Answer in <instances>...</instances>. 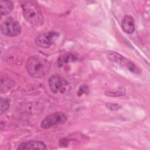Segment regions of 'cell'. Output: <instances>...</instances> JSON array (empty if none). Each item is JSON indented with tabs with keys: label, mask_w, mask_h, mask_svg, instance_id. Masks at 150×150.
Masks as SVG:
<instances>
[{
	"label": "cell",
	"mask_w": 150,
	"mask_h": 150,
	"mask_svg": "<svg viewBox=\"0 0 150 150\" xmlns=\"http://www.w3.org/2000/svg\"><path fill=\"white\" fill-rule=\"evenodd\" d=\"M26 68L28 74L34 78H41L49 71L50 63L43 57L33 56L26 61Z\"/></svg>",
	"instance_id": "1"
},
{
	"label": "cell",
	"mask_w": 150,
	"mask_h": 150,
	"mask_svg": "<svg viewBox=\"0 0 150 150\" xmlns=\"http://www.w3.org/2000/svg\"><path fill=\"white\" fill-rule=\"evenodd\" d=\"M23 16L30 24L39 26L43 24L44 18L35 1H25L22 4Z\"/></svg>",
	"instance_id": "2"
},
{
	"label": "cell",
	"mask_w": 150,
	"mask_h": 150,
	"mask_svg": "<svg viewBox=\"0 0 150 150\" xmlns=\"http://www.w3.org/2000/svg\"><path fill=\"white\" fill-rule=\"evenodd\" d=\"M1 33L8 36H16L21 32V27L19 22L12 18L5 19L1 25Z\"/></svg>",
	"instance_id": "3"
},
{
	"label": "cell",
	"mask_w": 150,
	"mask_h": 150,
	"mask_svg": "<svg viewBox=\"0 0 150 150\" xmlns=\"http://www.w3.org/2000/svg\"><path fill=\"white\" fill-rule=\"evenodd\" d=\"M48 84L50 90L55 94L64 93L69 88L67 81L59 74H53L49 79Z\"/></svg>",
	"instance_id": "4"
},
{
	"label": "cell",
	"mask_w": 150,
	"mask_h": 150,
	"mask_svg": "<svg viewBox=\"0 0 150 150\" xmlns=\"http://www.w3.org/2000/svg\"><path fill=\"white\" fill-rule=\"evenodd\" d=\"M107 57L110 60L118 63L123 67H125L130 71L135 74L140 73V70L137 66V65H135L132 62L125 58L123 56L115 52H110L107 55Z\"/></svg>",
	"instance_id": "5"
},
{
	"label": "cell",
	"mask_w": 150,
	"mask_h": 150,
	"mask_svg": "<svg viewBox=\"0 0 150 150\" xmlns=\"http://www.w3.org/2000/svg\"><path fill=\"white\" fill-rule=\"evenodd\" d=\"M67 121V116L63 112H54L45 117L41 122V127L48 129L52 127L64 123Z\"/></svg>",
	"instance_id": "6"
},
{
	"label": "cell",
	"mask_w": 150,
	"mask_h": 150,
	"mask_svg": "<svg viewBox=\"0 0 150 150\" xmlns=\"http://www.w3.org/2000/svg\"><path fill=\"white\" fill-rule=\"evenodd\" d=\"M59 33L56 32H48L38 35L35 39L36 45L42 48L49 47L57 39Z\"/></svg>",
	"instance_id": "7"
},
{
	"label": "cell",
	"mask_w": 150,
	"mask_h": 150,
	"mask_svg": "<svg viewBox=\"0 0 150 150\" xmlns=\"http://www.w3.org/2000/svg\"><path fill=\"white\" fill-rule=\"evenodd\" d=\"M46 146L44 142L40 141H30L21 144L17 149L29 150V149H46Z\"/></svg>",
	"instance_id": "8"
},
{
	"label": "cell",
	"mask_w": 150,
	"mask_h": 150,
	"mask_svg": "<svg viewBox=\"0 0 150 150\" xmlns=\"http://www.w3.org/2000/svg\"><path fill=\"white\" fill-rule=\"evenodd\" d=\"M121 27L122 30L128 34H132L135 30V23L132 16L125 15L121 21Z\"/></svg>",
	"instance_id": "9"
},
{
	"label": "cell",
	"mask_w": 150,
	"mask_h": 150,
	"mask_svg": "<svg viewBox=\"0 0 150 150\" xmlns=\"http://www.w3.org/2000/svg\"><path fill=\"white\" fill-rule=\"evenodd\" d=\"M1 14L2 16L8 15L13 8V4L11 1H1Z\"/></svg>",
	"instance_id": "10"
},
{
	"label": "cell",
	"mask_w": 150,
	"mask_h": 150,
	"mask_svg": "<svg viewBox=\"0 0 150 150\" xmlns=\"http://www.w3.org/2000/svg\"><path fill=\"white\" fill-rule=\"evenodd\" d=\"M76 60L74 56L70 53H66L60 56L57 60V64L59 67H62L64 65L73 62Z\"/></svg>",
	"instance_id": "11"
},
{
	"label": "cell",
	"mask_w": 150,
	"mask_h": 150,
	"mask_svg": "<svg viewBox=\"0 0 150 150\" xmlns=\"http://www.w3.org/2000/svg\"><path fill=\"white\" fill-rule=\"evenodd\" d=\"M10 100L8 98H3L1 99V113L3 114L9 108L10 105Z\"/></svg>",
	"instance_id": "12"
},
{
	"label": "cell",
	"mask_w": 150,
	"mask_h": 150,
	"mask_svg": "<svg viewBox=\"0 0 150 150\" xmlns=\"http://www.w3.org/2000/svg\"><path fill=\"white\" fill-rule=\"evenodd\" d=\"M106 107L111 110V111H115V110H117L118 109L120 108V105H119L118 104H115V103H107L105 104Z\"/></svg>",
	"instance_id": "13"
}]
</instances>
